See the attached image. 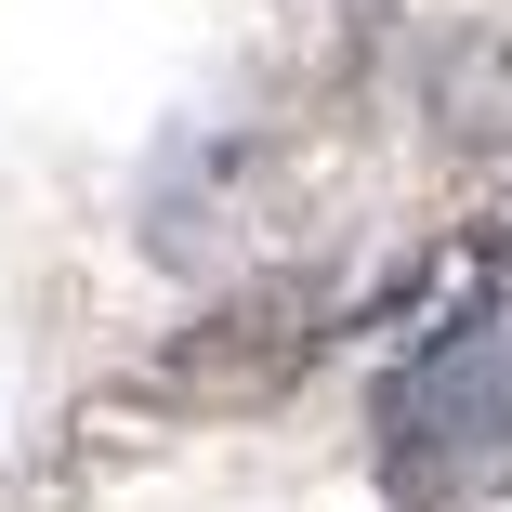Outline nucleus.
<instances>
[{
  "label": "nucleus",
  "mask_w": 512,
  "mask_h": 512,
  "mask_svg": "<svg viewBox=\"0 0 512 512\" xmlns=\"http://www.w3.org/2000/svg\"><path fill=\"white\" fill-rule=\"evenodd\" d=\"M368 289H381V276H355V263L250 276V289H224L197 329H171V342L119 381V407H158V421H250V407H276L342 329H368Z\"/></svg>",
  "instance_id": "f257e3e1"
},
{
  "label": "nucleus",
  "mask_w": 512,
  "mask_h": 512,
  "mask_svg": "<svg viewBox=\"0 0 512 512\" xmlns=\"http://www.w3.org/2000/svg\"><path fill=\"white\" fill-rule=\"evenodd\" d=\"M486 460H512V316L394 355V381H381V486H394V499L434 512V499L473 486Z\"/></svg>",
  "instance_id": "f03ea898"
},
{
  "label": "nucleus",
  "mask_w": 512,
  "mask_h": 512,
  "mask_svg": "<svg viewBox=\"0 0 512 512\" xmlns=\"http://www.w3.org/2000/svg\"><path fill=\"white\" fill-rule=\"evenodd\" d=\"M499 316H512V197H499L486 224H460L447 250L394 263L368 289V329H394L407 355H421V342H460V329H499Z\"/></svg>",
  "instance_id": "7ed1b4c3"
},
{
  "label": "nucleus",
  "mask_w": 512,
  "mask_h": 512,
  "mask_svg": "<svg viewBox=\"0 0 512 512\" xmlns=\"http://www.w3.org/2000/svg\"><path fill=\"white\" fill-rule=\"evenodd\" d=\"M434 512H512V460H486V473H473V486H447Z\"/></svg>",
  "instance_id": "20e7f679"
}]
</instances>
